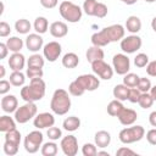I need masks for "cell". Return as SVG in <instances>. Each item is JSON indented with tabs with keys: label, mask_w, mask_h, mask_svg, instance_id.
<instances>
[{
	"label": "cell",
	"mask_w": 156,
	"mask_h": 156,
	"mask_svg": "<svg viewBox=\"0 0 156 156\" xmlns=\"http://www.w3.org/2000/svg\"><path fill=\"white\" fill-rule=\"evenodd\" d=\"M46 85L41 78H33L30 79L29 85H26L21 89V98L26 102H35L41 100L45 95Z\"/></svg>",
	"instance_id": "1"
},
{
	"label": "cell",
	"mask_w": 156,
	"mask_h": 156,
	"mask_svg": "<svg viewBox=\"0 0 156 156\" xmlns=\"http://www.w3.org/2000/svg\"><path fill=\"white\" fill-rule=\"evenodd\" d=\"M50 108L58 116L66 115L71 110V98L68 91L65 89H56L50 101Z\"/></svg>",
	"instance_id": "2"
},
{
	"label": "cell",
	"mask_w": 156,
	"mask_h": 156,
	"mask_svg": "<svg viewBox=\"0 0 156 156\" xmlns=\"http://www.w3.org/2000/svg\"><path fill=\"white\" fill-rule=\"evenodd\" d=\"M58 11H60L61 17L63 20L68 21L69 23H77V22H79L82 20L83 10L78 5H76V4L71 2V1H67V0L62 1L60 4Z\"/></svg>",
	"instance_id": "3"
},
{
	"label": "cell",
	"mask_w": 156,
	"mask_h": 156,
	"mask_svg": "<svg viewBox=\"0 0 156 156\" xmlns=\"http://www.w3.org/2000/svg\"><path fill=\"white\" fill-rule=\"evenodd\" d=\"M144 135H145V129L143 126H133L122 129L118 134V138L123 144H133L141 140Z\"/></svg>",
	"instance_id": "4"
},
{
	"label": "cell",
	"mask_w": 156,
	"mask_h": 156,
	"mask_svg": "<svg viewBox=\"0 0 156 156\" xmlns=\"http://www.w3.org/2000/svg\"><path fill=\"white\" fill-rule=\"evenodd\" d=\"M37 112H38V107L34 102H26L15 111V119L17 123L23 124L27 123L33 117H35Z\"/></svg>",
	"instance_id": "5"
},
{
	"label": "cell",
	"mask_w": 156,
	"mask_h": 156,
	"mask_svg": "<svg viewBox=\"0 0 156 156\" xmlns=\"http://www.w3.org/2000/svg\"><path fill=\"white\" fill-rule=\"evenodd\" d=\"M43 134L39 130H33L28 133L24 138V149L29 154H35L43 144Z\"/></svg>",
	"instance_id": "6"
},
{
	"label": "cell",
	"mask_w": 156,
	"mask_h": 156,
	"mask_svg": "<svg viewBox=\"0 0 156 156\" xmlns=\"http://www.w3.org/2000/svg\"><path fill=\"white\" fill-rule=\"evenodd\" d=\"M141 44H143L141 38L138 37L136 34H132L121 40V49L126 54H134L141 48Z\"/></svg>",
	"instance_id": "7"
},
{
	"label": "cell",
	"mask_w": 156,
	"mask_h": 156,
	"mask_svg": "<svg viewBox=\"0 0 156 156\" xmlns=\"http://www.w3.org/2000/svg\"><path fill=\"white\" fill-rule=\"evenodd\" d=\"M91 69L93 72L101 79H105V80H108L112 78L113 76V68L106 63L104 60H98V61H94L91 63Z\"/></svg>",
	"instance_id": "8"
},
{
	"label": "cell",
	"mask_w": 156,
	"mask_h": 156,
	"mask_svg": "<svg viewBox=\"0 0 156 156\" xmlns=\"http://www.w3.org/2000/svg\"><path fill=\"white\" fill-rule=\"evenodd\" d=\"M112 66L117 74L124 76L129 72V68H130L129 57L126 54H116L112 58Z\"/></svg>",
	"instance_id": "9"
},
{
	"label": "cell",
	"mask_w": 156,
	"mask_h": 156,
	"mask_svg": "<svg viewBox=\"0 0 156 156\" xmlns=\"http://www.w3.org/2000/svg\"><path fill=\"white\" fill-rule=\"evenodd\" d=\"M62 152L66 156H76L78 152V140L74 135H67L61 139L60 144Z\"/></svg>",
	"instance_id": "10"
},
{
	"label": "cell",
	"mask_w": 156,
	"mask_h": 156,
	"mask_svg": "<svg viewBox=\"0 0 156 156\" xmlns=\"http://www.w3.org/2000/svg\"><path fill=\"white\" fill-rule=\"evenodd\" d=\"M61 51H62V48L57 41H49L43 48V55L49 62H55L61 55Z\"/></svg>",
	"instance_id": "11"
},
{
	"label": "cell",
	"mask_w": 156,
	"mask_h": 156,
	"mask_svg": "<svg viewBox=\"0 0 156 156\" xmlns=\"http://www.w3.org/2000/svg\"><path fill=\"white\" fill-rule=\"evenodd\" d=\"M102 30H104L105 35L107 37V39L110 40V43L122 40L124 38V33H126L124 27L121 24H112V26L102 28Z\"/></svg>",
	"instance_id": "12"
},
{
	"label": "cell",
	"mask_w": 156,
	"mask_h": 156,
	"mask_svg": "<svg viewBox=\"0 0 156 156\" xmlns=\"http://www.w3.org/2000/svg\"><path fill=\"white\" fill-rule=\"evenodd\" d=\"M55 123V117L52 113L49 112H41L34 117L33 124L37 129H44V128H50Z\"/></svg>",
	"instance_id": "13"
},
{
	"label": "cell",
	"mask_w": 156,
	"mask_h": 156,
	"mask_svg": "<svg viewBox=\"0 0 156 156\" xmlns=\"http://www.w3.org/2000/svg\"><path fill=\"white\" fill-rule=\"evenodd\" d=\"M77 80L80 83V85L85 89V91H94L99 88L100 85V80L94 74H82L79 77H77Z\"/></svg>",
	"instance_id": "14"
},
{
	"label": "cell",
	"mask_w": 156,
	"mask_h": 156,
	"mask_svg": "<svg viewBox=\"0 0 156 156\" xmlns=\"http://www.w3.org/2000/svg\"><path fill=\"white\" fill-rule=\"evenodd\" d=\"M117 118H118L121 124H123V126H132V124L135 123V121L138 118V113H136V111H134L132 108L124 107L121 111V113L117 116Z\"/></svg>",
	"instance_id": "15"
},
{
	"label": "cell",
	"mask_w": 156,
	"mask_h": 156,
	"mask_svg": "<svg viewBox=\"0 0 156 156\" xmlns=\"http://www.w3.org/2000/svg\"><path fill=\"white\" fill-rule=\"evenodd\" d=\"M43 38L40 37V34L38 33H33V34H29L27 38H26V46L29 51L32 52H37L39 51L41 48H43Z\"/></svg>",
	"instance_id": "16"
},
{
	"label": "cell",
	"mask_w": 156,
	"mask_h": 156,
	"mask_svg": "<svg viewBox=\"0 0 156 156\" xmlns=\"http://www.w3.org/2000/svg\"><path fill=\"white\" fill-rule=\"evenodd\" d=\"M49 30H50V34L54 38H63L68 33V27L62 21H55V22H52L50 24Z\"/></svg>",
	"instance_id": "17"
},
{
	"label": "cell",
	"mask_w": 156,
	"mask_h": 156,
	"mask_svg": "<svg viewBox=\"0 0 156 156\" xmlns=\"http://www.w3.org/2000/svg\"><path fill=\"white\" fill-rule=\"evenodd\" d=\"M1 108L6 113H12L18 108V101L15 95H5L1 99Z\"/></svg>",
	"instance_id": "18"
},
{
	"label": "cell",
	"mask_w": 156,
	"mask_h": 156,
	"mask_svg": "<svg viewBox=\"0 0 156 156\" xmlns=\"http://www.w3.org/2000/svg\"><path fill=\"white\" fill-rule=\"evenodd\" d=\"M26 65V58L21 52H13L9 58V66L12 71H21Z\"/></svg>",
	"instance_id": "19"
},
{
	"label": "cell",
	"mask_w": 156,
	"mask_h": 156,
	"mask_svg": "<svg viewBox=\"0 0 156 156\" xmlns=\"http://www.w3.org/2000/svg\"><path fill=\"white\" fill-rule=\"evenodd\" d=\"M94 140H95V145L98 147H107L111 143V134L106 130H99L95 133V136H94Z\"/></svg>",
	"instance_id": "20"
},
{
	"label": "cell",
	"mask_w": 156,
	"mask_h": 156,
	"mask_svg": "<svg viewBox=\"0 0 156 156\" xmlns=\"http://www.w3.org/2000/svg\"><path fill=\"white\" fill-rule=\"evenodd\" d=\"M104 50L100 48V46H96V45H93V46H90L88 50H87V54H85V56H87V60H88V62H90V63H93L94 61H98V60H102L104 58Z\"/></svg>",
	"instance_id": "21"
},
{
	"label": "cell",
	"mask_w": 156,
	"mask_h": 156,
	"mask_svg": "<svg viewBox=\"0 0 156 156\" xmlns=\"http://www.w3.org/2000/svg\"><path fill=\"white\" fill-rule=\"evenodd\" d=\"M126 29L132 34H136L141 29L140 18L136 17V16H129L127 18V21H126Z\"/></svg>",
	"instance_id": "22"
},
{
	"label": "cell",
	"mask_w": 156,
	"mask_h": 156,
	"mask_svg": "<svg viewBox=\"0 0 156 156\" xmlns=\"http://www.w3.org/2000/svg\"><path fill=\"white\" fill-rule=\"evenodd\" d=\"M79 63V57L74 52H67L62 57V66L66 68H74Z\"/></svg>",
	"instance_id": "23"
},
{
	"label": "cell",
	"mask_w": 156,
	"mask_h": 156,
	"mask_svg": "<svg viewBox=\"0 0 156 156\" xmlns=\"http://www.w3.org/2000/svg\"><path fill=\"white\" fill-rule=\"evenodd\" d=\"M62 127L67 132H74L80 127V119L76 116H69L63 121Z\"/></svg>",
	"instance_id": "24"
},
{
	"label": "cell",
	"mask_w": 156,
	"mask_h": 156,
	"mask_svg": "<svg viewBox=\"0 0 156 156\" xmlns=\"http://www.w3.org/2000/svg\"><path fill=\"white\" fill-rule=\"evenodd\" d=\"M16 119H13L10 116H1L0 117V132L6 133L9 130H12L16 128Z\"/></svg>",
	"instance_id": "25"
},
{
	"label": "cell",
	"mask_w": 156,
	"mask_h": 156,
	"mask_svg": "<svg viewBox=\"0 0 156 156\" xmlns=\"http://www.w3.org/2000/svg\"><path fill=\"white\" fill-rule=\"evenodd\" d=\"M91 44L102 48V46L108 45L110 44V40L107 39V37L105 35L104 30L101 29V30H99V32H96V33H94L91 35Z\"/></svg>",
	"instance_id": "26"
},
{
	"label": "cell",
	"mask_w": 156,
	"mask_h": 156,
	"mask_svg": "<svg viewBox=\"0 0 156 156\" xmlns=\"http://www.w3.org/2000/svg\"><path fill=\"white\" fill-rule=\"evenodd\" d=\"M113 96L119 100V101H124V100H128V94H129V88L124 84H117L115 88H113Z\"/></svg>",
	"instance_id": "27"
},
{
	"label": "cell",
	"mask_w": 156,
	"mask_h": 156,
	"mask_svg": "<svg viewBox=\"0 0 156 156\" xmlns=\"http://www.w3.org/2000/svg\"><path fill=\"white\" fill-rule=\"evenodd\" d=\"M33 27H34V30L38 34H44V33H46V30L49 28V22L45 17L39 16V17L35 18V21L33 23Z\"/></svg>",
	"instance_id": "28"
},
{
	"label": "cell",
	"mask_w": 156,
	"mask_h": 156,
	"mask_svg": "<svg viewBox=\"0 0 156 156\" xmlns=\"http://www.w3.org/2000/svg\"><path fill=\"white\" fill-rule=\"evenodd\" d=\"M123 108H124L123 104H122L119 100L115 99V100L110 101V104L107 105V113H108L110 116H112V117H117V116L121 113V111H122Z\"/></svg>",
	"instance_id": "29"
},
{
	"label": "cell",
	"mask_w": 156,
	"mask_h": 156,
	"mask_svg": "<svg viewBox=\"0 0 156 156\" xmlns=\"http://www.w3.org/2000/svg\"><path fill=\"white\" fill-rule=\"evenodd\" d=\"M6 45L10 51L12 52H20L21 49L23 48V40L18 37H11L6 40Z\"/></svg>",
	"instance_id": "30"
},
{
	"label": "cell",
	"mask_w": 156,
	"mask_h": 156,
	"mask_svg": "<svg viewBox=\"0 0 156 156\" xmlns=\"http://www.w3.org/2000/svg\"><path fill=\"white\" fill-rule=\"evenodd\" d=\"M30 28H32V24H30V22H29L28 20H26V18H20V20H17L16 23H15V29H16L17 33H20V34H27V33H29Z\"/></svg>",
	"instance_id": "31"
},
{
	"label": "cell",
	"mask_w": 156,
	"mask_h": 156,
	"mask_svg": "<svg viewBox=\"0 0 156 156\" xmlns=\"http://www.w3.org/2000/svg\"><path fill=\"white\" fill-rule=\"evenodd\" d=\"M26 82V77L21 71H13L10 74V83L13 87H22Z\"/></svg>",
	"instance_id": "32"
},
{
	"label": "cell",
	"mask_w": 156,
	"mask_h": 156,
	"mask_svg": "<svg viewBox=\"0 0 156 156\" xmlns=\"http://www.w3.org/2000/svg\"><path fill=\"white\" fill-rule=\"evenodd\" d=\"M41 155L43 156H55L57 154V145L56 143L52 141H48L45 144L41 145Z\"/></svg>",
	"instance_id": "33"
},
{
	"label": "cell",
	"mask_w": 156,
	"mask_h": 156,
	"mask_svg": "<svg viewBox=\"0 0 156 156\" xmlns=\"http://www.w3.org/2000/svg\"><path fill=\"white\" fill-rule=\"evenodd\" d=\"M5 141L15 144V145H20L21 143V133L15 128L12 130H9L5 133Z\"/></svg>",
	"instance_id": "34"
},
{
	"label": "cell",
	"mask_w": 156,
	"mask_h": 156,
	"mask_svg": "<svg viewBox=\"0 0 156 156\" xmlns=\"http://www.w3.org/2000/svg\"><path fill=\"white\" fill-rule=\"evenodd\" d=\"M27 65H28V67L43 68V66H44V57L41 55H39V54H33L27 60Z\"/></svg>",
	"instance_id": "35"
},
{
	"label": "cell",
	"mask_w": 156,
	"mask_h": 156,
	"mask_svg": "<svg viewBox=\"0 0 156 156\" xmlns=\"http://www.w3.org/2000/svg\"><path fill=\"white\" fill-rule=\"evenodd\" d=\"M68 93L71 94V95H73V96H80V95H83L84 93H85V89L80 85V83L76 79V80H73V82H71V84H69V87H68Z\"/></svg>",
	"instance_id": "36"
},
{
	"label": "cell",
	"mask_w": 156,
	"mask_h": 156,
	"mask_svg": "<svg viewBox=\"0 0 156 156\" xmlns=\"http://www.w3.org/2000/svg\"><path fill=\"white\" fill-rule=\"evenodd\" d=\"M139 79L140 77L135 73H127L124 74V78H123V84L127 85L128 88H135L139 83Z\"/></svg>",
	"instance_id": "37"
},
{
	"label": "cell",
	"mask_w": 156,
	"mask_h": 156,
	"mask_svg": "<svg viewBox=\"0 0 156 156\" xmlns=\"http://www.w3.org/2000/svg\"><path fill=\"white\" fill-rule=\"evenodd\" d=\"M138 104H139V106L141 108H149V107L152 106L154 99H152L150 93H141V95H140V98L138 100Z\"/></svg>",
	"instance_id": "38"
},
{
	"label": "cell",
	"mask_w": 156,
	"mask_h": 156,
	"mask_svg": "<svg viewBox=\"0 0 156 156\" xmlns=\"http://www.w3.org/2000/svg\"><path fill=\"white\" fill-rule=\"evenodd\" d=\"M149 63V56L146 54H138L135 57H134V65L138 67V68H143V67H146Z\"/></svg>",
	"instance_id": "39"
},
{
	"label": "cell",
	"mask_w": 156,
	"mask_h": 156,
	"mask_svg": "<svg viewBox=\"0 0 156 156\" xmlns=\"http://www.w3.org/2000/svg\"><path fill=\"white\" fill-rule=\"evenodd\" d=\"M96 5H98L96 0H85L83 4V11L88 16H94V11H95Z\"/></svg>",
	"instance_id": "40"
},
{
	"label": "cell",
	"mask_w": 156,
	"mask_h": 156,
	"mask_svg": "<svg viewBox=\"0 0 156 156\" xmlns=\"http://www.w3.org/2000/svg\"><path fill=\"white\" fill-rule=\"evenodd\" d=\"M151 87H152V85H151V82H150L149 78H146V77H140L136 88H138L141 93H147V91H150Z\"/></svg>",
	"instance_id": "41"
},
{
	"label": "cell",
	"mask_w": 156,
	"mask_h": 156,
	"mask_svg": "<svg viewBox=\"0 0 156 156\" xmlns=\"http://www.w3.org/2000/svg\"><path fill=\"white\" fill-rule=\"evenodd\" d=\"M82 154L84 156H96L98 155V149L96 145L91 144V143H87L83 145L82 147Z\"/></svg>",
	"instance_id": "42"
},
{
	"label": "cell",
	"mask_w": 156,
	"mask_h": 156,
	"mask_svg": "<svg viewBox=\"0 0 156 156\" xmlns=\"http://www.w3.org/2000/svg\"><path fill=\"white\" fill-rule=\"evenodd\" d=\"M46 135L49 136V139L50 140H58L61 136H62V130L60 129V128H57V127H50V128H48V132H46Z\"/></svg>",
	"instance_id": "43"
},
{
	"label": "cell",
	"mask_w": 156,
	"mask_h": 156,
	"mask_svg": "<svg viewBox=\"0 0 156 156\" xmlns=\"http://www.w3.org/2000/svg\"><path fill=\"white\" fill-rule=\"evenodd\" d=\"M107 11H108L107 6L104 2H98L96 7H95V11H94V16L98 17V18H104V17H106Z\"/></svg>",
	"instance_id": "44"
},
{
	"label": "cell",
	"mask_w": 156,
	"mask_h": 156,
	"mask_svg": "<svg viewBox=\"0 0 156 156\" xmlns=\"http://www.w3.org/2000/svg\"><path fill=\"white\" fill-rule=\"evenodd\" d=\"M27 77L29 79H33V78H41L43 77V68H37V67H28L27 68Z\"/></svg>",
	"instance_id": "45"
},
{
	"label": "cell",
	"mask_w": 156,
	"mask_h": 156,
	"mask_svg": "<svg viewBox=\"0 0 156 156\" xmlns=\"http://www.w3.org/2000/svg\"><path fill=\"white\" fill-rule=\"evenodd\" d=\"M18 146L20 145H15V144H11V143H7L5 141L4 143V152L9 156H13L18 152Z\"/></svg>",
	"instance_id": "46"
},
{
	"label": "cell",
	"mask_w": 156,
	"mask_h": 156,
	"mask_svg": "<svg viewBox=\"0 0 156 156\" xmlns=\"http://www.w3.org/2000/svg\"><path fill=\"white\" fill-rule=\"evenodd\" d=\"M140 95H141V91L135 87V88H129V94H128V100L130 101V102H133V104H135V102H138V100H139V98H140Z\"/></svg>",
	"instance_id": "47"
},
{
	"label": "cell",
	"mask_w": 156,
	"mask_h": 156,
	"mask_svg": "<svg viewBox=\"0 0 156 156\" xmlns=\"http://www.w3.org/2000/svg\"><path fill=\"white\" fill-rule=\"evenodd\" d=\"M11 33V28H10V24L5 21H1L0 22V37L5 38L7 37L9 34Z\"/></svg>",
	"instance_id": "48"
},
{
	"label": "cell",
	"mask_w": 156,
	"mask_h": 156,
	"mask_svg": "<svg viewBox=\"0 0 156 156\" xmlns=\"http://www.w3.org/2000/svg\"><path fill=\"white\" fill-rule=\"evenodd\" d=\"M146 140L149 141V144L156 145V128H152L146 133Z\"/></svg>",
	"instance_id": "49"
},
{
	"label": "cell",
	"mask_w": 156,
	"mask_h": 156,
	"mask_svg": "<svg viewBox=\"0 0 156 156\" xmlns=\"http://www.w3.org/2000/svg\"><path fill=\"white\" fill-rule=\"evenodd\" d=\"M10 80H5V79H1L0 80V94L1 95H5L7 91H10Z\"/></svg>",
	"instance_id": "50"
},
{
	"label": "cell",
	"mask_w": 156,
	"mask_h": 156,
	"mask_svg": "<svg viewBox=\"0 0 156 156\" xmlns=\"http://www.w3.org/2000/svg\"><path fill=\"white\" fill-rule=\"evenodd\" d=\"M146 73L151 77H156V60L151 61L146 66Z\"/></svg>",
	"instance_id": "51"
},
{
	"label": "cell",
	"mask_w": 156,
	"mask_h": 156,
	"mask_svg": "<svg viewBox=\"0 0 156 156\" xmlns=\"http://www.w3.org/2000/svg\"><path fill=\"white\" fill-rule=\"evenodd\" d=\"M135 154H136L135 151H133L132 149L126 147V146L119 147V149L116 151V155H117V156H124V155H135Z\"/></svg>",
	"instance_id": "52"
},
{
	"label": "cell",
	"mask_w": 156,
	"mask_h": 156,
	"mask_svg": "<svg viewBox=\"0 0 156 156\" xmlns=\"http://www.w3.org/2000/svg\"><path fill=\"white\" fill-rule=\"evenodd\" d=\"M39 1H40L41 6L45 9H54L58 2V0H39Z\"/></svg>",
	"instance_id": "53"
},
{
	"label": "cell",
	"mask_w": 156,
	"mask_h": 156,
	"mask_svg": "<svg viewBox=\"0 0 156 156\" xmlns=\"http://www.w3.org/2000/svg\"><path fill=\"white\" fill-rule=\"evenodd\" d=\"M9 48L6 45V43H0V60L5 58L7 56V52H9Z\"/></svg>",
	"instance_id": "54"
},
{
	"label": "cell",
	"mask_w": 156,
	"mask_h": 156,
	"mask_svg": "<svg viewBox=\"0 0 156 156\" xmlns=\"http://www.w3.org/2000/svg\"><path fill=\"white\" fill-rule=\"evenodd\" d=\"M149 122L152 127H156V111H152L149 115Z\"/></svg>",
	"instance_id": "55"
},
{
	"label": "cell",
	"mask_w": 156,
	"mask_h": 156,
	"mask_svg": "<svg viewBox=\"0 0 156 156\" xmlns=\"http://www.w3.org/2000/svg\"><path fill=\"white\" fill-rule=\"evenodd\" d=\"M150 94H151L154 101H156V84H155L154 87H151V89H150Z\"/></svg>",
	"instance_id": "56"
},
{
	"label": "cell",
	"mask_w": 156,
	"mask_h": 156,
	"mask_svg": "<svg viewBox=\"0 0 156 156\" xmlns=\"http://www.w3.org/2000/svg\"><path fill=\"white\" fill-rule=\"evenodd\" d=\"M122 2H124V4H127V5H134L138 0H121Z\"/></svg>",
	"instance_id": "57"
},
{
	"label": "cell",
	"mask_w": 156,
	"mask_h": 156,
	"mask_svg": "<svg viewBox=\"0 0 156 156\" xmlns=\"http://www.w3.org/2000/svg\"><path fill=\"white\" fill-rule=\"evenodd\" d=\"M5 77V67L1 65L0 66V78H4Z\"/></svg>",
	"instance_id": "58"
},
{
	"label": "cell",
	"mask_w": 156,
	"mask_h": 156,
	"mask_svg": "<svg viewBox=\"0 0 156 156\" xmlns=\"http://www.w3.org/2000/svg\"><path fill=\"white\" fill-rule=\"evenodd\" d=\"M151 28L154 29V32H156V17H154L151 21Z\"/></svg>",
	"instance_id": "59"
},
{
	"label": "cell",
	"mask_w": 156,
	"mask_h": 156,
	"mask_svg": "<svg viewBox=\"0 0 156 156\" xmlns=\"http://www.w3.org/2000/svg\"><path fill=\"white\" fill-rule=\"evenodd\" d=\"M98 155H102V156H110V154H108V152H106V151H98Z\"/></svg>",
	"instance_id": "60"
},
{
	"label": "cell",
	"mask_w": 156,
	"mask_h": 156,
	"mask_svg": "<svg viewBox=\"0 0 156 156\" xmlns=\"http://www.w3.org/2000/svg\"><path fill=\"white\" fill-rule=\"evenodd\" d=\"M145 1H146V2H155L156 0H145Z\"/></svg>",
	"instance_id": "61"
}]
</instances>
